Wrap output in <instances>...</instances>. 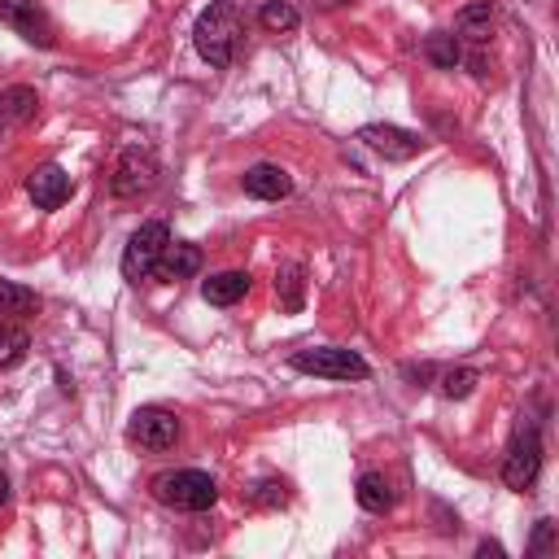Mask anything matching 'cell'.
<instances>
[{
    "instance_id": "1",
    "label": "cell",
    "mask_w": 559,
    "mask_h": 559,
    "mask_svg": "<svg viewBox=\"0 0 559 559\" xmlns=\"http://www.w3.org/2000/svg\"><path fill=\"white\" fill-rule=\"evenodd\" d=\"M192 39H197V52H201L214 70L231 66L236 44H240V13H236V4H231V0H214V4L197 17Z\"/></svg>"
},
{
    "instance_id": "2",
    "label": "cell",
    "mask_w": 559,
    "mask_h": 559,
    "mask_svg": "<svg viewBox=\"0 0 559 559\" xmlns=\"http://www.w3.org/2000/svg\"><path fill=\"white\" fill-rule=\"evenodd\" d=\"M153 498L175 511H210L218 502V485H214V476H205L197 467H179V472L153 476Z\"/></svg>"
},
{
    "instance_id": "3",
    "label": "cell",
    "mask_w": 559,
    "mask_h": 559,
    "mask_svg": "<svg viewBox=\"0 0 559 559\" xmlns=\"http://www.w3.org/2000/svg\"><path fill=\"white\" fill-rule=\"evenodd\" d=\"M166 245H170V227L166 223H157V218L153 223H140L131 231L127 249H122V280H131V284L148 280L157 271V258H162Z\"/></svg>"
},
{
    "instance_id": "4",
    "label": "cell",
    "mask_w": 559,
    "mask_h": 559,
    "mask_svg": "<svg viewBox=\"0 0 559 559\" xmlns=\"http://www.w3.org/2000/svg\"><path fill=\"white\" fill-rule=\"evenodd\" d=\"M288 362H293L297 371H306V376H323V380H367V371H371L354 349H341V345L297 349Z\"/></svg>"
},
{
    "instance_id": "5",
    "label": "cell",
    "mask_w": 559,
    "mask_h": 559,
    "mask_svg": "<svg viewBox=\"0 0 559 559\" xmlns=\"http://www.w3.org/2000/svg\"><path fill=\"white\" fill-rule=\"evenodd\" d=\"M537 472H542V437H537V428H520L511 437V445H507L502 480H507V489L524 493V489H533Z\"/></svg>"
},
{
    "instance_id": "6",
    "label": "cell",
    "mask_w": 559,
    "mask_h": 559,
    "mask_svg": "<svg viewBox=\"0 0 559 559\" xmlns=\"http://www.w3.org/2000/svg\"><path fill=\"white\" fill-rule=\"evenodd\" d=\"M127 437H131L140 450L162 454V450H170V445L179 441V419H175L170 411H162V406H140V411L131 415V424H127Z\"/></svg>"
},
{
    "instance_id": "7",
    "label": "cell",
    "mask_w": 559,
    "mask_h": 559,
    "mask_svg": "<svg viewBox=\"0 0 559 559\" xmlns=\"http://www.w3.org/2000/svg\"><path fill=\"white\" fill-rule=\"evenodd\" d=\"M157 183V162L148 148H127L114 170V197H140Z\"/></svg>"
},
{
    "instance_id": "8",
    "label": "cell",
    "mask_w": 559,
    "mask_h": 559,
    "mask_svg": "<svg viewBox=\"0 0 559 559\" xmlns=\"http://www.w3.org/2000/svg\"><path fill=\"white\" fill-rule=\"evenodd\" d=\"M358 140H362L371 153H380L384 162H406V157L419 153V140H415L411 131H402V127H389V122H367V127L358 131Z\"/></svg>"
},
{
    "instance_id": "9",
    "label": "cell",
    "mask_w": 559,
    "mask_h": 559,
    "mask_svg": "<svg viewBox=\"0 0 559 559\" xmlns=\"http://www.w3.org/2000/svg\"><path fill=\"white\" fill-rule=\"evenodd\" d=\"M0 22H9L22 39L39 44V48H52V26L48 17L35 9V0H0Z\"/></svg>"
},
{
    "instance_id": "10",
    "label": "cell",
    "mask_w": 559,
    "mask_h": 559,
    "mask_svg": "<svg viewBox=\"0 0 559 559\" xmlns=\"http://www.w3.org/2000/svg\"><path fill=\"white\" fill-rule=\"evenodd\" d=\"M26 192H31V201H35L39 210H57V205L70 201V175H66L57 162H44V166L31 170Z\"/></svg>"
},
{
    "instance_id": "11",
    "label": "cell",
    "mask_w": 559,
    "mask_h": 559,
    "mask_svg": "<svg viewBox=\"0 0 559 559\" xmlns=\"http://www.w3.org/2000/svg\"><path fill=\"white\" fill-rule=\"evenodd\" d=\"M240 183H245V192H249V197H258V201H280V197H288V192H293L288 170H284V166H271V162L249 166Z\"/></svg>"
},
{
    "instance_id": "12",
    "label": "cell",
    "mask_w": 559,
    "mask_h": 559,
    "mask_svg": "<svg viewBox=\"0 0 559 559\" xmlns=\"http://www.w3.org/2000/svg\"><path fill=\"white\" fill-rule=\"evenodd\" d=\"M197 271H201V249L188 245V240H170V245L162 249L153 275H162V280H192Z\"/></svg>"
},
{
    "instance_id": "13",
    "label": "cell",
    "mask_w": 559,
    "mask_h": 559,
    "mask_svg": "<svg viewBox=\"0 0 559 559\" xmlns=\"http://www.w3.org/2000/svg\"><path fill=\"white\" fill-rule=\"evenodd\" d=\"M201 293H205L210 306H236L249 293V271H218L201 284Z\"/></svg>"
},
{
    "instance_id": "14",
    "label": "cell",
    "mask_w": 559,
    "mask_h": 559,
    "mask_svg": "<svg viewBox=\"0 0 559 559\" xmlns=\"http://www.w3.org/2000/svg\"><path fill=\"white\" fill-rule=\"evenodd\" d=\"M454 26H459V35H463V39L485 44V39H489V31H493V9H489V0L463 4V9H459V17H454Z\"/></svg>"
},
{
    "instance_id": "15",
    "label": "cell",
    "mask_w": 559,
    "mask_h": 559,
    "mask_svg": "<svg viewBox=\"0 0 559 559\" xmlns=\"http://www.w3.org/2000/svg\"><path fill=\"white\" fill-rule=\"evenodd\" d=\"M35 310H39V297H35L26 284L0 280V319L17 323V319H26V314H35Z\"/></svg>"
},
{
    "instance_id": "16",
    "label": "cell",
    "mask_w": 559,
    "mask_h": 559,
    "mask_svg": "<svg viewBox=\"0 0 559 559\" xmlns=\"http://www.w3.org/2000/svg\"><path fill=\"white\" fill-rule=\"evenodd\" d=\"M354 498H358L362 511H376V515H384V511L393 507V489H389V480H384L380 472H362Z\"/></svg>"
},
{
    "instance_id": "17",
    "label": "cell",
    "mask_w": 559,
    "mask_h": 559,
    "mask_svg": "<svg viewBox=\"0 0 559 559\" xmlns=\"http://www.w3.org/2000/svg\"><path fill=\"white\" fill-rule=\"evenodd\" d=\"M35 105H39V96H35V87H26V83L0 92V118H4V122H26V118H35Z\"/></svg>"
},
{
    "instance_id": "18",
    "label": "cell",
    "mask_w": 559,
    "mask_h": 559,
    "mask_svg": "<svg viewBox=\"0 0 559 559\" xmlns=\"http://www.w3.org/2000/svg\"><path fill=\"white\" fill-rule=\"evenodd\" d=\"M258 22H262L266 31H275V35H288V31L301 26V13H297L288 0H266L262 13H258Z\"/></svg>"
},
{
    "instance_id": "19",
    "label": "cell",
    "mask_w": 559,
    "mask_h": 559,
    "mask_svg": "<svg viewBox=\"0 0 559 559\" xmlns=\"http://www.w3.org/2000/svg\"><path fill=\"white\" fill-rule=\"evenodd\" d=\"M424 57H428L437 70H454V66L463 61V48H459L454 35H441V31H437V35L424 39Z\"/></svg>"
},
{
    "instance_id": "20",
    "label": "cell",
    "mask_w": 559,
    "mask_h": 559,
    "mask_svg": "<svg viewBox=\"0 0 559 559\" xmlns=\"http://www.w3.org/2000/svg\"><path fill=\"white\" fill-rule=\"evenodd\" d=\"M26 349H31V336H26L17 323L0 319V367H13V362H22V358H26Z\"/></svg>"
},
{
    "instance_id": "21",
    "label": "cell",
    "mask_w": 559,
    "mask_h": 559,
    "mask_svg": "<svg viewBox=\"0 0 559 559\" xmlns=\"http://www.w3.org/2000/svg\"><path fill=\"white\" fill-rule=\"evenodd\" d=\"M301 275H306V271H301L297 262H288V266L275 271V288H284V306H288V310L301 306Z\"/></svg>"
},
{
    "instance_id": "22",
    "label": "cell",
    "mask_w": 559,
    "mask_h": 559,
    "mask_svg": "<svg viewBox=\"0 0 559 559\" xmlns=\"http://www.w3.org/2000/svg\"><path fill=\"white\" fill-rule=\"evenodd\" d=\"M472 389H476V371H472V367L445 371V380H441V393H445V397H467Z\"/></svg>"
},
{
    "instance_id": "23",
    "label": "cell",
    "mask_w": 559,
    "mask_h": 559,
    "mask_svg": "<svg viewBox=\"0 0 559 559\" xmlns=\"http://www.w3.org/2000/svg\"><path fill=\"white\" fill-rule=\"evenodd\" d=\"M555 546V520H537V533H533V555H546Z\"/></svg>"
},
{
    "instance_id": "24",
    "label": "cell",
    "mask_w": 559,
    "mask_h": 559,
    "mask_svg": "<svg viewBox=\"0 0 559 559\" xmlns=\"http://www.w3.org/2000/svg\"><path fill=\"white\" fill-rule=\"evenodd\" d=\"M4 493H9V485H4V480H0V502H4Z\"/></svg>"
},
{
    "instance_id": "25",
    "label": "cell",
    "mask_w": 559,
    "mask_h": 559,
    "mask_svg": "<svg viewBox=\"0 0 559 559\" xmlns=\"http://www.w3.org/2000/svg\"><path fill=\"white\" fill-rule=\"evenodd\" d=\"M0 480H4V472H0Z\"/></svg>"
}]
</instances>
